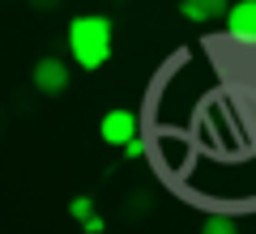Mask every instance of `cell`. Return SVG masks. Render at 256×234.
I'll return each instance as SVG.
<instances>
[{"label":"cell","instance_id":"1","mask_svg":"<svg viewBox=\"0 0 256 234\" xmlns=\"http://www.w3.org/2000/svg\"><path fill=\"white\" fill-rule=\"evenodd\" d=\"M68 55L82 72H98L111 60V17L86 13L68 21Z\"/></svg>","mask_w":256,"mask_h":234},{"label":"cell","instance_id":"2","mask_svg":"<svg viewBox=\"0 0 256 234\" xmlns=\"http://www.w3.org/2000/svg\"><path fill=\"white\" fill-rule=\"evenodd\" d=\"M68 81H73V68H68V60H60V55H43V60L30 68V85H34L38 94H47V98H60V94L68 90Z\"/></svg>","mask_w":256,"mask_h":234},{"label":"cell","instance_id":"3","mask_svg":"<svg viewBox=\"0 0 256 234\" xmlns=\"http://www.w3.org/2000/svg\"><path fill=\"white\" fill-rule=\"evenodd\" d=\"M98 136H102L107 145L132 141V136H137V115H132V111H124V107L107 111V115H102V124H98Z\"/></svg>","mask_w":256,"mask_h":234},{"label":"cell","instance_id":"4","mask_svg":"<svg viewBox=\"0 0 256 234\" xmlns=\"http://www.w3.org/2000/svg\"><path fill=\"white\" fill-rule=\"evenodd\" d=\"M226 30L235 43H256V0H239L226 9Z\"/></svg>","mask_w":256,"mask_h":234},{"label":"cell","instance_id":"5","mask_svg":"<svg viewBox=\"0 0 256 234\" xmlns=\"http://www.w3.org/2000/svg\"><path fill=\"white\" fill-rule=\"evenodd\" d=\"M230 0H180V13L188 21H214V17H226Z\"/></svg>","mask_w":256,"mask_h":234},{"label":"cell","instance_id":"6","mask_svg":"<svg viewBox=\"0 0 256 234\" xmlns=\"http://www.w3.org/2000/svg\"><path fill=\"white\" fill-rule=\"evenodd\" d=\"M201 234H239V226L230 217H210V222H201Z\"/></svg>","mask_w":256,"mask_h":234},{"label":"cell","instance_id":"7","mask_svg":"<svg viewBox=\"0 0 256 234\" xmlns=\"http://www.w3.org/2000/svg\"><path fill=\"white\" fill-rule=\"evenodd\" d=\"M68 213L82 222V217H90V213H94V200H90V196H73V200H68Z\"/></svg>","mask_w":256,"mask_h":234},{"label":"cell","instance_id":"8","mask_svg":"<svg viewBox=\"0 0 256 234\" xmlns=\"http://www.w3.org/2000/svg\"><path fill=\"white\" fill-rule=\"evenodd\" d=\"M82 230L86 234H102V230H107V222H102L98 213H90V217H82Z\"/></svg>","mask_w":256,"mask_h":234},{"label":"cell","instance_id":"9","mask_svg":"<svg viewBox=\"0 0 256 234\" xmlns=\"http://www.w3.org/2000/svg\"><path fill=\"white\" fill-rule=\"evenodd\" d=\"M141 153H146V145H141L137 136H132V141H124V158H141Z\"/></svg>","mask_w":256,"mask_h":234},{"label":"cell","instance_id":"10","mask_svg":"<svg viewBox=\"0 0 256 234\" xmlns=\"http://www.w3.org/2000/svg\"><path fill=\"white\" fill-rule=\"evenodd\" d=\"M30 9H38V13H52V9H60V0H30Z\"/></svg>","mask_w":256,"mask_h":234}]
</instances>
